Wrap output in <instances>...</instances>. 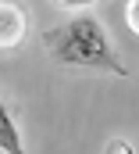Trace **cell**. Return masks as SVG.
<instances>
[{"instance_id":"cell-4","label":"cell","mask_w":139,"mask_h":154,"mask_svg":"<svg viewBox=\"0 0 139 154\" xmlns=\"http://www.w3.org/2000/svg\"><path fill=\"white\" fill-rule=\"evenodd\" d=\"M136 14H139V0H129V7H125V18H129V29H132V32H139Z\"/></svg>"},{"instance_id":"cell-3","label":"cell","mask_w":139,"mask_h":154,"mask_svg":"<svg viewBox=\"0 0 139 154\" xmlns=\"http://www.w3.org/2000/svg\"><path fill=\"white\" fill-rule=\"evenodd\" d=\"M0 151L4 154H25L22 136H18V125H14V115L7 111L4 100H0Z\"/></svg>"},{"instance_id":"cell-6","label":"cell","mask_w":139,"mask_h":154,"mask_svg":"<svg viewBox=\"0 0 139 154\" xmlns=\"http://www.w3.org/2000/svg\"><path fill=\"white\" fill-rule=\"evenodd\" d=\"M57 7H68V11H78V7H89V4H96V0H54Z\"/></svg>"},{"instance_id":"cell-2","label":"cell","mask_w":139,"mask_h":154,"mask_svg":"<svg viewBox=\"0 0 139 154\" xmlns=\"http://www.w3.org/2000/svg\"><path fill=\"white\" fill-rule=\"evenodd\" d=\"M29 32V11L22 0H0V50L22 47Z\"/></svg>"},{"instance_id":"cell-1","label":"cell","mask_w":139,"mask_h":154,"mask_svg":"<svg viewBox=\"0 0 139 154\" xmlns=\"http://www.w3.org/2000/svg\"><path fill=\"white\" fill-rule=\"evenodd\" d=\"M43 47L57 65H75V68H100L111 75H129V68L121 65L114 43L107 36V29L100 25V18L93 14H78L57 29L43 32Z\"/></svg>"},{"instance_id":"cell-5","label":"cell","mask_w":139,"mask_h":154,"mask_svg":"<svg viewBox=\"0 0 139 154\" xmlns=\"http://www.w3.org/2000/svg\"><path fill=\"white\" fill-rule=\"evenodd\" d=\"M104 154H136V151H132V143H125V140H111Z\"/></svg>"}]
</instances>
